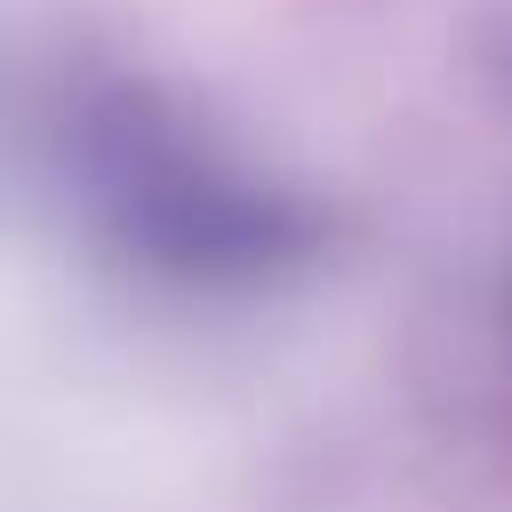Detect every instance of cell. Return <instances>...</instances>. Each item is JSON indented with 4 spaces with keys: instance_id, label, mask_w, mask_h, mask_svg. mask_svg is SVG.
<instances>
[{
    "instance_id": "1",
    "label": "cell",
    "mask_w": 512,
    "mask_h": 512,
    "mask_svg": "<svg viewBox=\"0 0 512 512\" xmlns=\"http://www.w3.org/2000/svg\"><path fill=\"white\" fill-rule=\"evenodd\" d=\"M104 192H112L120 232L152 264L192 272V280H240L296 248L288 208H272L264 192H248L240 176L208 168L200 152H184L168 136H128L104 160Z\"/></svg>"
}]
</instances>
